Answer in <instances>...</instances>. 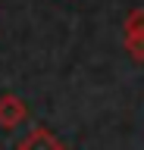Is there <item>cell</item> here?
I'll return each mask as SVG.
<instances>
[{"label":"cell","instance_id":"2","mask_svg":"<svg viewBox=\"0 0 144 150\" xmlns=\"http://www.w3.org/2000/svg\"><path fill=\"white\" fill-rule=\"evenodd\" d=\"M19 150H66V147H63V141H60L50 128L38 125L35 131H28V134L19 141Z\"/></svg>","mask_w":144,"mask_h":150},{"label":"cell","instance_id":"3","mask_svg":"<svg viewBox=\"0 0 144 150\" xmlns=\"http://www.w3.org/2000/svg\"><path fill=\"white\" fill-rule=\"evenodd\" d=\"M125 35H144V6L132 9V13L125 16V22H122V38H125Z\"/></svg>","mask_w":144,"mask_h":150},{"label":"cell","instance_id":"1","mask_svg":"<svg viewBox=\"0 0 144 150\" xmlns=\"http://www.w3.org/2000/svg\"><path fill=\"white\" fill-rule=\"evenodd\" d=\"M25 119H28L25 103L16 94H0V128H19Z\"/></svg>","mask_w":144,"mask_h":150},{"label":"cell","instance_id":"4","mask_svg":"<svg viewBox=\"0 0 144 150\" xmlns=\"http://www.w3.org/2000/svg\"><path fill=\"white\" fill-rule=\"evenodd\" d=\"M125 50L132 53V59H138V63H144V35H125Z\"/></svg>","mask_w":144,"mask_h":150}]
</instances>
